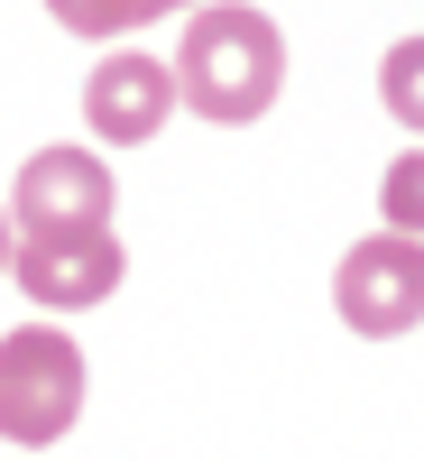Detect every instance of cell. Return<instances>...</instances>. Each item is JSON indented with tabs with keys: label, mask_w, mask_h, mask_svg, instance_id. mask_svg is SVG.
<instances>
[{
	"label": "cell",
	"mask_w": 424,
	"mask_h": 461,
	"mask_svg": "<svg viewBox=\"0 0 424 461\" xmlns=\"http://www.w3.org/2000/svg\"><path fill=\"white\" fill-rule=\"evenodd\" d=\"M286 84V37L267 10L249 0H212V10L185 19V47H176V93L203 111V121H258Z\"/></svg>",
	"instance_id": "6da1fadb"
},
{
	"label": "cell",
	"mask_w": 424,
	"mask_h": 461,
	"mask_svg": "<svg viewBox=\"0 0 424 461\" xmlns=\"http://www.w3.org/2000/svg\"><path fill=\"white\" fill-rule=\"evenodd\" d=\"M84 415V351L56 323H19L0 341V443H56Z\"/></svg>",
	"instance_id": "7a4b0ae2"
},
{
	"label": "cell",
	"mask_w": 424,
	"mask_h": 461,
	"mask_svg": "<svg viewBox=\"0 0 424 461\" xmlns=\"http://www.w3.org/2000/svg\"><path fill=\"white\" fill-rule=\"evenodd\" d=\"M332 304H341V323L369 332V341L415 332L424 323V240H397V230L360 240L341 258V277H332Z\"/></svg>",
	"instance_id": "3957f363"
},
{
	"label": "cell",
	"mask_w": 424,
	"mask_h": 461,
	"mask_svg": "<svg viewBox=\"0 0 424 461\" xmlns=\"http://www.w3.org/2000/svg\"><path fill=\"white\" fill-rule=\"evenodd\" d=\"M121 240H111V221L93 230H19V258H10V277L47 304V314H74V304H102L111 286H121Z\"/></svg>",
	"instance_id": "277c9868"
},
{
	"label": "cell",
	"mask_w": 424,
	"mask_h": 461,
	"mask_svg": "<svg viewBox=\"0 0 424 461\" xmlns=\"http://www.w3.org/2000/svg\"><path fill=\"white\" fill-rule=\"evenodd\" d=\"M10 221L19 230H93L111 221V167L93 148H37L10 185Z\"/></svg>",
	"instance_id": "5b68a950"
},
{
	"label": "cell",
	"mask_w": 424,
	"mask_h": 461,
	"mask_svg": "<svg viewBox=\"0 0 424 461\" xmlns=\"http://www.w3.org/2000/svg\"><path fill=\"white\" fill-rule=\"evenodd\" d=\"M167 111H176V65H167V56H102L93 84H84V121H93L111 148L158 139Z\"/></svg>",
	"instance_id": "8992f818"
},
{
	"label": "cell",
	"mask_w": 424,
	"mask_h": 461,
	"mask_svg": "<svg viewBox=\"0 0 424 461\" xmlns=\"http://www.w3.org/2000/svg\"><path fill=\"white\" fill-rule=\"evenodd\" d=\"M47 10H56L74 37H130V28L167 19V10H194V0H47Z\"/></svg>",
	"instance_id": "52a82bcc"
},
{
	"label": "cell",
	"mask_w": 424,
	"mask_h": 461,
	"mask_svg": "<svg viewBox=\"0 0 424 461\" xmlns=\"http://www.w3.org/2000/svg\"><path fill=\"white\" fill-rule=\"evenodd\" d=\"M378 102H388L406 130H424V37H397V47L378 56Z\"/></svg>",
	"instance_id": "ba28073f"
},
{
	"label": "cell",
	"mask_w": 424,
	"mask_h": 461,
	"mask_svg": "<svg viewBox=\"0 0 424 461\" xmlns=\"http://www.w3.org/2000/svg\"><path fill=\"white\" fill-rule=\"evenodd\" d=\"M378 212H388V230H397V240H424V139L406 148L388 176H378Z\"/></svg>",
	"instance_id": "9c48e42d"
},
{
	"label": "cell",
	"mask_w": 424,
	"mask_h": 461,
	"mask_svg": "<svg viewBox=\"0 0 424 461\" xmlns=\"http://www.w3.org/2000/svg\"><path fill=\"white\" fill-rule=\"evenodd\" d=\"M19 258V230H10V203H0V267Z\"/></svg>",
	"instance_id": "30bf717a"
}]
</instances>
